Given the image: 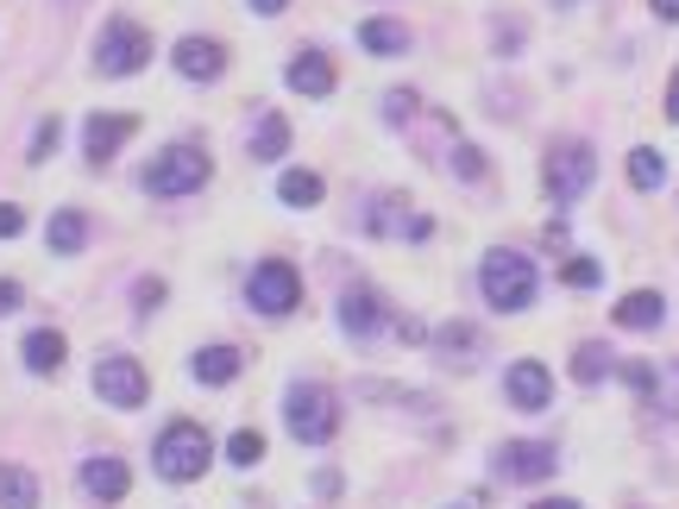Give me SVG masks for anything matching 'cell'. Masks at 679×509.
Here are the masks:
<instances>
[{"label": "cell", "instance_id": "obj_31", "mask_svg": "<svg viewBox=\"0 0 679 509\" xmlns=\"http://www.w3.org/2000/svg\"><path fill=\"white\" fill-rule=\"evenodd\" d=\"M384 114L403 126V120H415V89H390V101H384Z\"/></svg>", "mask_w": 679, "mask_h": 509}, {"label": "cell", "instance_id": "obj_11", "mask_svg": "<svg viewBox=\"0 0 679 509\" xmlns=\"http://www.w3.org/2000/svg\"><path fill=\"white\" fill-rule=\"evenodd\" d=\"M504 391H510V403H516V409H547V403H554V377H547V365L542 359H516V365H510V377H504Z\"/></svg>", "mask_w": 679, "mask_h": 509}, {"label": "cell", "instance_id": "obj_1", "mask_svg": "<svg viewBox=\"0 0 679 509\" xmlns=\"http://www.w3.org/2000/svg\"><path fill=\"white\" fill-rule=\"evenodd\" d=\"M214 459V440L202 422H171V428L157 434V447H152V466L171 478V485H189V478H202Z\"/></svg>", "mask_w": 679, "mask_h": 509}, {"label": "cell", "instance_id": "obj_9", "mask_svg": "<svg viewBox=\"0 0 679 509\" xmlns=\"http://www.w3.org/2000/svg\"><path fill=\"white\" fill-rule=\"evenodd\" d=\"M340 328L352 333V340H378V333L390 328V309H384V295L371 290V283H352L347 295H340Z\"/></svg>", "mask_w": 679, "mask_h": 509}, {"label": "cell", "instance_id": "obj_36", "mask_svg": "<svg viewBox=\"0 0 679 509\" xmlns=\"http://www.w3.org/2000/svg\"><path fill=\"white\" fill-rule=\"evenodd\" d=\"M157 302H164V283H157V277H145V283H138V309H157Z\"/></svg>", "mask_w": 679, "mask_h": 509}, {"label": "cell", "instance_id": "obj_2", "mask_svg": "<svg viewBox=\"0 0 679 509\" xmlns=\"http://www.w3.org/2000/svg\"><path fill=\"white\" fill-rule=\"evenodd\" d=\"M284 422H290V434L302 440V447H328L333 428H340V396H333L328 384H290Z\"/></svg>", "mask_w": 679, "mask_h": 509}, {"label": "cell", "instance_id": "obj_37", "mask_svg": "<svg viewBox=\"0 0 679 509\" xmlns=\"http://www.w3.org/2000/svg\"><path fill=\"white\" fill-rule=\"evenodd\" d=\"M667 120L679 126V70H673V82H667Z\"/></svg>", "mask_w": 679, "mask_h": 509}, {"label": "cell", "instance_id": "obj_38", "mask_svg": "<svg viewBox=\"0 0 679 509\" xmlns=\"http://www.w3.org/2000/svg\"><path fill=\"white\" fill-rule=\"evenodd\" d=\"M648 7H655L660 20H679V0H648Z\"/></svg>", "mask_w": 679, "mask_h": 509}, {"label": "cell", "instance_id": "obj_39", "mask_svg": "<svg viewBox=\"0 0 679 509\" xmlns=\"http://www.w3.org/2000/svg\"><path fill=\"white\" fill-rule=\"evenodd\" d=\"M290 0H253V13H284Z\"/></svg>", "mask_w": 679, "mask_h": 509}, {"label": "cell", "instance_id": "obj_22", "mask_svg": "<svg viewBox=\"0 0 679 509\" xmlns=\"http://www.w3.org/2000/svg\"><path fill=\"white\" fill-rule=\"evenodd\" d=\"M284 152H290V120L265 114V120H258V133H253V157H258V164H277Z\"/></svg>", "mask_w": 679, "mask_h": 509}, {"label": "cell", "instance_id": "obj_12", "mask_svg": "<svg viewBox=\"0 0 679 509\" xmlns=\"http://www.w3.org/2000/svg\"><path fill=\"white\" fill-rule=\"evenodd\" d=\"M497 471L516 478V485H542L547 471H554V447H542V440H510V447H497Z\"/></svg>", "mask_w": 679, "mask_h": 509}, {"label": "cell", "instance_id": "obj_40", "mask_svg": "<svg viewBox=\"0 0 679 509\" xmlns=\"http://www.w3.org/2000/svg\"><path fill=\"white\" fill-rule=\"evenodd\" d=\"M535 509H579L573 497H547V503H535Z\"/></svg>", "mask_w": 679, "mask_h": 509}, {"label": "cell", "instance_id": "obj_16", "mask_svg": "<svg viewBox=\"0 0 679 509\" xmlns=\"http://www.w3.org/2000/svg\"><path fill=\"white\" fill-rule=\"evenodd\" d=\"M434 353H441L446 365L472 372V365H479V353H485V340H479V328H466V321H446V328L434 333Z\"/></svg>", "mask_w": 679, "mask_h": 509}, {"label": "cell", "instance_id": "obj_23", "mask_svg": "<svg viewBox=\"0 0 679 509\" xmlns=\"http://www.w3.org/2000/svg\"><path fill=\"white\" fill-rule=\"evenodd\" d=\"M63 353H70V346H63V333H51V328L25 333V365H32V372H58Z\"/></svg>", "mask_w": 679, "mask_h": 509}, {"label": "cell", "instance_id": "obj_25", "mask_svg": "<svg viewBox=\"0 0 679 509\" xmlns=\"http://www.w3.org/2000/svg\"><path fill=\"white\" fill-rule=\"evenodd\" d=\"M277 196L290 201V208H315V201H321V177H315V170H284Z\"/></svg>", "mask_w": 679, "mask_h": 509}, {"label": "cell", "instance_id": "obj_13", "mask_svg": "<svg viewBox=\"0 0 679 509\" xmlns=\"http://www.w3.org/2000/svg\"><path fill=\"white\" fill-rule=\"evenodd\" d=\"M366 227H371V233H409V239H428V233H434V220H428V215H409V208H403V196L371 201Z\"/></svg>", "mask_w": 679, "mask_h": 509}, {"label": "cell", "instance_id": "obj_20", "mask_svg": "<svg viewBox=\"0 0 679 509\" xmlns=\"http://www.w3.org/2000/svg\"><path fill=\"white\" fill-rule=\"evenodd\" d=\"M660 314H667V302H660V290H636L617 302V328H660Z\"/></svg>", "mask_w": 679, "mask_h": 509}, {"label": "cell", "instance_id": "obj_4", "mask_svg": "<svg viewBox=\"0 0 679 509\" xmlns=\"http://www.w3.org/2000/svg\"><path fill=\"white\" fill-rule=\"evenodd\" d=\"M208 183V152L202 145H164V152L145 164V196H189Z\"/></svg>", "mask_w": 679, "mask_h": 509}, {"label": "cell", "instance_id": "obj_10", "mask_svg": "<svg viewBox=\"0 0 679 509\" xmlns=\"http://www.w3.org/2000/svg\"><path fill=\"white\" fill-rule=\"evenodd\" d=\"M133 133H138V114H89V126H82V152H89V164H107Z\"/></svg>", "mask_w": 679, "mask_h": 509}, {"label": "cell", "instance_id": "obj_3", "mask_svg": "<svg viewBox=\"0 0 679 509\" xmlns=\"http://www.w3.org/2000/svg\"><path fill=\"white\" fill-rule=\"evenodd\" d=\"M479 290H485V302L497 314H523L535 302V264L523 252H491L479 264Z\"/></svg>", "mask_w": 679, "mask_h": 509}, {"label": "cell", "instance_id": "obj_21", "mask_svg": "<svg viewBox=\"0 0 679 509\" xmlns=\"http://www.w3.org/2000/svg\"><path fill=\"white\" fill-rule=\"evenodd\" d=\"M0 509H39V478L25 466H0Z\"/></svg>", "mask_w": 679, "mask_h": 509}, {"label": "cell", "instance_id": "obj_32", "mask_svg": "<svg viewBox=\"0 0 679 509\" xmlns=\"http://www.w3.org/2000/svg\"><path fill=\"white\" fill-rule=\"evenodd\" d=\"M58 152V120H39V133H32V157H51Z\"/></svg>", "mask_w": 679, "mask_h": 509}, {"label": "cell", "instance_id": "obj_26", "mask_svg": "<svg viewBox=\"0 0 679 509\" xmlns=\"http://www.w3.org/2000/svg\"><path fill=\"white\" fill-rule=\"evenodd\" d=\"M573 377H579L585 391H591V384H604V377H610V346H598V340H591V346H579V353H573Z\"/></svg>", "mask_w": 679, "mask_h": 509}, {"label": "cell", "instance_id": "obj_7", "mask_svg": "<svg viewBox=\"0 0 679 509\" xmlns=\"http://www.w3.org/2000/svg\"><path fill=\"white\" fill-rule=\"evenodd\" d=\"M246 302H253L258 314H296V302H302V277H296V264H284V258H265L253 271V283H246Z\"/></svg>", "mask_w": 679, "mask_h": 509}, {"label": "cell", "instance_id": "obj_6", "mask_svg": "<svg viewBox=\"0 0 679 509\" xmlns=\"http://www.w3.org/2000/svg\"><path fill=\"white\" fill-rule=\"evenodd\" d=\"M145 58H152V32H145L138 20H107L101 25V44H95L101 76H133V70H145Z\"/></svg>", "mask_w": 679, "mask_h": 509}, {"label": "cell", "instance_id": "obj_30", "mask_svg": "<svg viewBox=\"0 0 679 509\" xmlns=\"http://www.w3.org/2000/svg\"><path fill=\"white\" fill-rule=\"evenodd\" d=\"M453 170H460L466 183H479V177H485V157H479V152L466 145V138H460V145H453Z\"/></svg>", "mask_w": 679, "mask_h": 509}, {"label": "cell", "instance_id": "obj_24", "mask_svg": "<svg viewBox=\"0 0 679 509\" xmlns=\"http://www.w3.org/2000/svg\"><path fill=\"white\" fill-rule=\"evenodd\" d=\"M82 239H89V220H82L76 208H63V215H51V252H58V258L82 252Z\"/></svg>", "mask_w": 679, "mask_h": 509}, {"label": "cell", "instance_id": "obj_5", "mask_svg": "<svg viewBox=\"0 0 679 509\" xmlns=\"http://www.w3.org/2000/svg\"><path fill=\"white\" fill-rule=\"evenodd\" d=\"M591 177H598V152H591L585 138H560L542 164V183H547L554 201H579L585 189H591Z\"/></svg>", "mask_w": 679, "mask_h": 509}, {"label": "cell", "instance_id": "obj_28", "mask_svg": "<svg viewBox=\"0 0 679 509\" xmlns=\"http://www.w3.org/2000/svg\"><path fill=\"white\" fill-rule=\"evenodd\" d=\"M560 283H566V290H598V283H604V264H598V258H566Z\"/></svg>", "mask_w": 679, "mask_h": 509}, {"label": "cell", "instance_id": "obj_29", "mask_svg": "<svg viewBox=\"0 0 679 509\" xmlns=\"http://www.w3.org/2000/svg\"><path fill=\"white\" fill-rule=\"evenodd\" d=\"M227 459H234V466H258V459H265V440H258L253 428H239L234 440H227Z\"/></svg>", "mask_w": 679, "mask_h": 509}, {"label": "cell", "instance_id": "obj_14", "mask_svg": "<svg viewBox=\"0 0 679 509\" xmlns=\"http://www.w3.org/2000/svg\"><path fill=\"white\" fill-rule=\"evenodd\" d=\"M176 70L189 82H214L220 70H227V44H214V39H183L176 44Z\"/></svg>", "mask_w": 679, "mask_h": 509}, {"label": "cell", "instance_id": "obj_34", "mask_svg": "<svg viewBox=\"0 0 679 509\" xmlns=\"http://www.w3.org/2000/svg\"><path fill=\"white\" fill-rule=\"evenodd\" d=\"M13 233H25V215L13 201H0V239H13Z\"/></svg>", "mask_w": 679, "mask_h": 509}, {"label": "cell", "instance_id": "obj_17", "mask_svg": "<svg viewBox=\"0 0 679 509\" xmlns=\"http://www.w3.org/2000/svg\"><path fill=\"white\" fill-rule=\"evenodd\" d=\"M284 76H290L296 95H328V89H333V63L321 58V51H302V58H290Z\"/></svg>", "mask_w": 679, "mask_h": 509}, {"label": "cell", "instance_id": "obj_18", "mask_svg": "<svg viewBox=\"0 0 679 509\" xmlns=\"http://www.w3.org/2000/svg\"><path fill=\"white\" fill-rule=\"evenodd\" d=\"M239 346H202V353L189 359V372L202 377V384H227V377H239Z\"/></svg>", "mask_w": 679, "mask_h": 509}, {"label": "cell", "instance_id": "obj_33", "mask_svg": "<svg viewBox=\"0 0 679 509\" xmlns=\"http://www.w3.org/2000/svg\"><path fill=\"white\" fill-rule=\"evenodd\" d=\"M623 384L648 396V391H655V372H648V365H641V359H636V365H623Z\"/></svg>", "mask_w": 679, "mask_h": 509}, {"label": "cell", "instance_id": "obj_35", "mask_svg": "<svg viewBox=\"0 0 679 509\" xmlns=\"http://www.w3.org/2000/svg\"><path fill=\"white\" fill-rule=\"evenodd\" d=\"M20 302H25V290L13 283V277H0V314H13Z\"/></svg>", "mask_w": 679, "mask_h": 509}, {"label": "cell", "instance_id": "obj_27", "mask_svg": "<svg viewBox=\"0 0 679 509\" xmlns=\"http://www.w3.org/2000/svg\"><path fill=\"white\" fill-rule=\"evenodd\" d=\"M660 177H667V164H660V152L636 145V152H629V183H636V189H660Z\"/></svg>", "mask_w": 679, "mask_h": 509}, {"label": "cell", "instance_id": "obj_15", "mask_svg": "<svg viewBox=\"0 0 679 509\" xmlns=\"http://www.w3.org/2000/svg\"><path fill=\"white\" fill-rule=\"evenodd\" d=\"M82 490H89L95 503H120V497L133 490V471L120 466V459H89V466H82Z\"/></svg>", "mask_w": 679, "mask_h": 509}, {"label": "cell", "instance_id": "obj_19", "mask_svg": "<svg viewBox=\"0 0 679 509\" xmlns=\"http://www.w3.org/2000/svg\"><path fill=\"white\" fill-rule=\"evenodd\" d=\"M359 44H366L371 58H403V51H409V25H397V20H366V25H359Z\"/></svg>", "mask_w": 679, "mask_h": 509}, {"label": "cell", "instance_id": "obj_8", "mask_svg": "<svg viewBox=\"0 0 679 509\" xmlns=\"http://www.w3.org/2000/svg\"><path fill=\"white\" fill-rule=\"evenodd\" d=\"M95 391H101V403H114V409H138V403L152 396V377L138 372L133 359H101L95 365Z\"/></svg>", "mask_w": 679, "mask_h": 509}]
</instances>
